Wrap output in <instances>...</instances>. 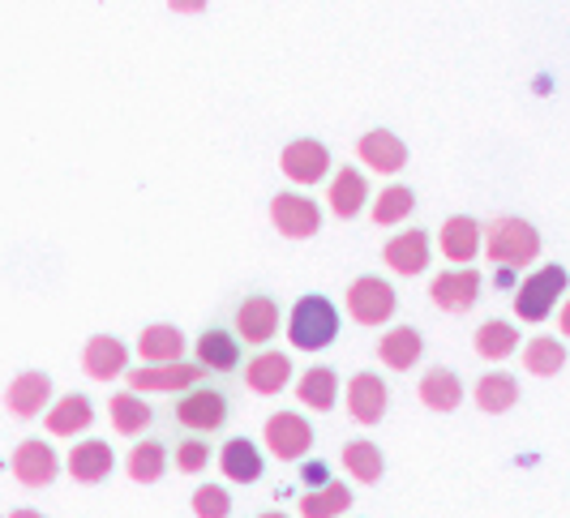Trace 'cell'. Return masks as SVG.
Returning a JSON list of instances; mask_svg holds the SVG:
<instances>
[{"label":"cell","mask_w":570,"mask_h":518,"mask_svg":"<svg viewBox=\"0 0 570 518\" xmlns=\"http://www.w3.org/2000/svg\"><path fill=\"white\" fill-rule=\"evenodd\" d=\"M416 395H421V404L429 411H455L463 404V381L451 369H429L421 377V386H416Z\"/></svg>","instance_id":"cell-29"},{"label":"cell","mask_w":570,"mask_h":518,"mask_svg":"<svg viewBox=\"0 0 570 518\" xmlns=\"http://www.w3.org/2000/svg\"><path fill=\"white\" fill-rule=\"evenodd\" d=\"M382 261H386V266H391L400 279L425 275V270H429V231H421V228L400 231L395 240H386V249H382Z\"/></svg>","instance_id":"cell-16"},{"label":"cell","mask_w":570,"mask_h":518,"mask_svg":"<svg viewBox=\"0 0 570 518\" xmlns=\"http://www.w3.org/2000/svg\"><path fill=\"white\" fill-rule=\"evenodd\" d=\"M138 356L146 365H176V360H185V335L168 321L164 326H146L138 335Z\"/></svg>","instance_id":"cell-24"},{"label":"cell","mask_w":570,"mask_h":518,"mask_svg":"<svg viewBox=\"0 0 570 518\" xmlns=\"http://www.w3.org/2000/svg\"><path fill=\"white\" fill-rule=\"evenodd\" d=\"M356 155L370 163L373 172H382V176L403 172V163H407V146H403L391 129H373V133H365V138L356 142Z\"/></svg>","instance_id":"cell-19"},{"label":"cell","mask_w":570,"mask_h":518,"mask_svg":"<svg viewBox=\"0 0 570 518\" xmlns=\"http://www.w3.org/2000/svg\"><path fill=\"white\" fill-rule=\"evenodd\" d=\"M391 404V390L377 373H356L347 381V416L361 420V425H377L386 416Z\"/></svg>","instance_id":"cell-15"},{"label":"cell","mask_w":570,"mask_h":518,"mask_svg":"<svg viewBox=\"0 0 570 518\" xmlns=\"http://www.w3.org/2000/svg\"><path fill=\"white\" fill-rule=\"evenodd\" d=\"M90 420H95V407L86 395H65L57 399V407H48V416H43V425L52 437H78L82 429H90Z\"/></svg>","instance_id":"cell-26"},{"label":"cell","mask_w":570,"mask_h":518,"mask_svg":"<svg viewBox=\"0 0 570 518\" xmlns=\"http://www.w3.org/2000/svg\"><path fill=\"white\" fill-rule=\"evenodd\" d=\"M279 168H284V176L296 180V185H317L322 176L331 172V150L317 142V138H296L292 146H284Z\"/></svg>","instance_id":"cell-13"},{"label":"cell","mask_w":570,"mask_h":518,"mask_svg":"<svg viewBox=\"0 0 570 518\" xmlns=\"http://www.w3.org/2000/svg\"><path fill=\"white\" fill-rule=\"evenodd\" d=\"M442 253L446 261H455V266H472V258L481 253V223L472 219V215H451L446 223H442Z\"/></svg>","instance_id":"cell-21"},{"label":"cell","mask_w":570,"mask_h":518,"mask_svg":"<svg viewBox=\"0 0 570 518\" xmlns=\"http://www.w3.org/2000/svg\"><path fill=\"white\" fill-rule=\"evenodd\" d=\"M194 365H198L206 377L236 386V377H240V369H245V347H240V339L228 330L224 317L210 321L198 339H194Z\"/></svg>","instance_id":"cell-5"},{"label":"cell","mask_w":570,"mask_h":518,"mask_svg":"<svg viewBox=\"0 0 570 518\" xmlns=\"http://www.w3.org/2000/svg\"><path fill=\"white\" fill-rule=\"evenodd\" d=\"M287 339L296 351H322L340 339V309L326 296H301L287 313Z\"/></svg>","instance_id":"cell-3"},{"label":"cell","mask_w":570,"mask_h":518,"mask_svg":"<svg viewBox=\"0 0 570 518\" xmlns=\"http://www.w3.org/2000/svg\"><path fill=\"white\" fill-rule=\"evenodd\" d=\"M343 467H347L352 480L377 485L382 471H386V459H382V450H377L373 441H347V446H343Z\"/></svg>","instance_id":"cell-33"},{"label":"cell","mask_w":570,"mask_h":518,"mask_svg":"<svg viewBox=\"0 0 570 518\" xmlns=\"http://www.w3.org/2000/svg\"><path fill=\"white\" fill-rule=\"evenodd\" d=\"M112 446L108 441H78L73 450H69V476L78 480V485H104L108 476H112Z\"/></svg>","instance_id":"cell-20"},{"label":"cell","mask_w":570,"mask_h":518,"mask_svg":"<svg viewBox=\"0 0 570 518\" xmlns=\"http://www.w3.org/2000/svg\"><path fill=\"white\" fill-rule=\"evenodd\" d=\"M266 446H271L275 459H284V462L305 459V455L314 450V425H309L301 411H275V416L266 420Z\"/></svg>","instance_id":"cell-8"},{"label":"cell","mask_w":570,"mask_h":518,"mask_svg":"<svg viewBox=\"0 0 570 518\" xmlns=\"http://www.w3.org/2000/svg\"><path fill=\"white\" fill-rule=\"evenodd\" d=\"M271 223L287 240H309L322 228V210H317V202L301 198V193H275L271 198Z\"/></svg>","instance_id":"cell-10"},{"label":"cell","mask_w":570,"mask_h":518,"mask_svg":"<svg viewBox=\"0 0 570 518\" xmlns=\"http://www.w3.org/2000/svg\"><path fill=\"white\" fill-rule=\"evenodd\" d=\"M60 462H57V450L48 446V441H39V437H30L22 441L18 450H13V476L27 485V489H48L52 480H57Z\"/></svg>","instance_id":"cell-14"},{"label":"cell","mask_w":570,"mask_h":518,"mask_svg":"<svg viewBox=\"0 0 570 518\" xmlns=\"http://www.w3.org/2000/svg\"><path fill=\"white\" fill-rule=\"evenodd\" d=\"M562 291H567V270L562 266H544L537 275H528L519 291H514V313L523 317V321H544V317L553 313V305L562 300Z\"/></svg>","instance_id":"cell-6"},{"label":"cell","mask_w":570,"mask_h":518,"mask_svg":"<svg viewBox=\"0 0 570 518\" xmlns=\"http://www.w3.org/2000/svg\"><path fill=\"white\" fill-rule=\"evenodd\" d=\"M219 467H224V476L236 480V485H254L257 476H262V450H257L249 437H232L228 446L219 450Z\"/></svg>","instance_id":"cell-27"},{"label":"cell","mask_w":570,"mask_h":518,"mask_svg":"<svg viewBox=\"0 0 570 518\" xmlns=\"http://www.w3.org/2000/svg\"><path fill=\"white\" fill-rule=\"evenodd\" d=\"M232 416H236V386L215 381V377H202L189 390L171 395L168 407L159 411L171 437H198V441H215L228 429Z\"/></svg>","instance_id":"cell-1"},{"label":"cell","mask_w":570,"mask_h":518,"mask_svg":"<svg viewBox=\"0 0 570 518\" xmlns=\"http://www.w3.org/2000/svg\"><path fill=\"white\" fill-rule=\"evenodd\" d=\"M108 411H112V429L120 432V437H142L155 420H159V411L146 404L142 395H134V390H125V395H112V404H108Z\"/></svg>","instance_id":"cell-23"},{"label":"cell","mask_w":570,"mask_h":518,"mask_svg":"<svg viewBox=\"0 0 570 518\" xmlns=\"http://www.w3.org/2000/svg\"><path fill=\"white\" fill-rule=\"evenodd\" d=\"M206 373H202L194 360H176V365H146V369H134V373H129V386H134V395H150V390H159V395H180V390H189Z\"/></svg>","instance_id":"cell-11"},{"label":"cell","mask_w":570,"mask_h":518,"mask_svg":"<svg viewBox=\"0 0 570 518\" xmlns=\"http://www.w3.org/2000/svg\"><path fill=\"white\" fill-rule=\"evenodd\" d=\"M210 462V441H198V437H176L171 446V467L185 471V476H198Z\"/></svg>","instance_id":"cell-37"},{"label":"cell","mask_w":570,"mask_h":518,"mask_svg":"<svg viewBox=\"0 0 570 518\" xmlns=\"http://www.w3.org/2000/svg\"><path fill=\"white\" fill-rule=\"evenodd\" d=\"M125 360H129V351H125V343L112 339V335H95V339L82 347V369H86V377H95V381H116V377L125 373Z\"/></svg>","instance_id":"cell-22"},{"label":"cell","mask_w":570,"mask_h":518,"mask_svg":"<svg viewBox=\"0 0 570 518\" xmlns=\"http://www.w3.org/2000/svg\"><path fill=\"white\" fill-rule=\"evenodd\" d=\"M400 309V296L386 279L377 275H361L352 288H347V313L356 317L361 326H386Z\"/></svg>","instance_id":"cell-7"},{"label":"cell","mask_w":570,"mask_h":518,"mask_svg":"<svg viewBox=\"0 0 570 518\" xmlns=\"http://www.w3.org/2000/svg\"><path fill=\"white\" fill-rule=\"evenodd\" d=\"M523 365H528V373L537 377H558L562 365H567V347L558 339H532L523 347Z\"/></svg>","instance_id":"cell-36"},{"label":"cell","mask_w":570,"mask_h":518,"mask_svg":"<svg viewBox=\"0 0 570 518\" xmlns=\"http://www.w3.org/2000/svg\"><path fill=\"white\" fill-rule=\"evenodd\" d=\"M48 399H52V377L48 373H18L4 390V407L18 420H35L39 411H48Z\"/></svg>","instance_id":"cell-17"},{"label":"cell","mask_w":570,"mask_h":518,"mask_svg":"<svg viewBox=\"0 0 570 518\" xmlns=\"http://www.w3.org/2000/svg\"><path fill=\"white\" fill-rule=\"evenodd\" d=\"M228 330L240 339V347L249 351V347H262L275 343V335H279V300L275 296H266V291H245L236 305L228 309Z\"/></svg>","instance_id":"cell-4"},{"label":"cell","mask_w":570,"mask_h":518,"mask_svg":"<svg viewBox=\"0 0 570 518\" xmlns=\"http://www.w3.org/2000/svg\"><path fill=\"white\" fill-rule=\"evenodd\" d=\"M296 399L309 407V411H331L335 399H340V373H335L331 365L305 369L301 381H296Z\"/></svg>","instance_id":"cell-25"},{"label":"cell","mask_w":570,"mask_h":518,"mask_svg":"<svg viewBox=\"0 0 570 518\" xmlns=\"http://www.w3.org/2000/svg\"><path fill=\"white\" fill-rule=\"evenodd\" d=\"M370 202V185H365V176L356 172V168H340V176L331 180V210L340 215V219H356L361 210Z\"/></svg>","instance_id":"cell-28"},{"label":"cell","mask_w":570,"mask_h":518,"mask_svg":"<svg viewBox=\"0 0 570 518\" xmlns=\"http://www.w3.org/2000/svg\"><path fill=\"white\" fill-rule=\"evenodd\" d=\"M257 518H287V515H279V510H266V515H257Z\"/></svg>","instance_id":"cell-42"},{"label":"cell","mask_w":570,"mask_h":518,"mask_svg":"<svg viewBox=\"0 0 570 518\" xmlns=\"http://www.w3.org/2000/svg\"><path fill=\"white\" fill-rule=\"evenodd\" d=\"M476 407L485 411V416H502V411H511L519 404V381L511 373H485L476 381Z\"/></svg>","instance_id":"cell-30"},{"label":"cell","mask_w":570,"mask_h":518,"mask_svg":"<svg viewBox=\"0 0 570 518\" xmlns=\"http://www.w3.org/2000/svg\"><path fill=\"white\" fill-rule=\"evenodd\" d=\"M194 515L198 518H228L232 515L228 489H219V485H202V489L194 492Z\"/></svg>","instance_id":"cell-38"},{"label":"cell","mask_w":570,"mask_h":518,"mask_svg":"<svg viewBox=\"0 0 570 518\" xmlns=\"http://www.w3.org/2000/svg\"><path fill=\"white\" fill-rule=\"evenodd\" d=\"M481 275L472 266H455V270H442L433 283H429V300L442 309V313H468L476 300H481Z\"/></svg>","instance_id":"cell-9"},{"label":"cell","mask_w":570,"mask_h":518,"mask_svg":"<svg viewBox=\"0 0 570 518\" xmlns=\"http://www.w3.org/2000/svg\"><path fill=\"white\" fill-rule=\"evenodd\" d=\"M416 210V193L407 189V185H386L382 193H377V202H373V223H382V228H391V223H400Z\"/></svg>","instance_id":"cell-35"},{"label":"cell","mask_w":570,"mask_h":518,"mask_svg":"<svg viewBox=\"0 0 570 518\" xmlns=\"http://www.w3.org/2000/svg\"><path fill=\"white\" fill-rule=\"evenodd\" d=\"M476 351L485 360H507V356L519 351V330H514L511 321H485L476 330Z\"/></svg>","instance_id":"cell-34"},{"label":"cell","mask_w":570,"mask_h":518,"mask_svg":"<svg viewBox=\"0 0 570 518\" xmlns=\"http://www.w3.org/2000/svg\"><path fill=\"white\" fill-rule=\"evenodd\" d=\"M240 381L254 390V395H279L287 381H292V360H287V351H271V347H262L254 351L249 360H245V369H240Z\"/></svg>","instance_id":"cell-12"},{"label":"cell","mask_w":570,"mask_h":518,"mask_svg":"<svg viewBox=\"0 0 570 518\" xmlns=\"http://www.w3.org/2000/svg\"><path fill=\"white\" fill-rule=\"evenodd\" d=\"M481 249H485L498 266L519 270V266H532V261H537V253H541V231L532 228L528 219L502 215V219H493L489 228H481Z\"/></svg>","instance_id":"cell-2"},{"label":"cell","mask_w":570,"mask_h":518,"mask_svg":"<svg viewBox=\"0 0 570 518\" xmlns=\"http://www.w3.org/2000/svg\"><path fill=\"white\" fill-rule=\"evenodd\" d=\"M164 471H168V446L155 441V437H150V441H138L134 455H129V480H138V485H159Z\"/></svg>","instance_id":"cell-32"},{"label":"cell","mask_w":570,"mask_h":518,"mask_svg":"<svg viewBox=\"0 0 570 518\" xmlns=\"http://www.w3.org/2000/svg\"><path fill=\"white\" fill-rule=\"evenodd\" d=\"M347 510H352V489L340 485V480H331L322 489H309L301 497V515L305 518H340Z\"/></svg>","instance_id":"cell-31"},{"label":"cell","mask_w":570,"mask_h":518,"mask_svg":"<svg viewBox=\"0 0 570 518\" xmlns=\"http://www.w3.org/2000/svg\"><path fill=\"white\" fill-rule=\"evenodd\" d=\"M498 288H514V270H507V266H498Z\"/></svg>","instance_id":"cell-40"},{"label":"cell","mask_w":570,"mask_h":518,"mask_svg":"<svg viewBox=\"0 0 570 518\" xmlns=\"http://www.w3.org/2000/svg\"><path fill=\"white\" fill-rule=\"evenodd\" d=\"M301 480H305L309 489H322V485H331V467H326V462H305V467H301Z\"/></svg>","instance_id":"cell-39"},{"label":"cell","mask_w":570,"mask_h":518,"mask_svg":"<svg viewBox=\"0 0 570 518\" xmlns=\"http://www.w3.org/2000/svg\"><path fill=\"white\" fill-rule=\"evenodd\" d=\"M9 518H48V515H39V510H13Z\"/></svg>","instance_id":"cell-41"},{"label":"cell","mask_w":570,"mask_h":518,"mask_svg":"<svg viewBox=\"0 0 570 518\" xmlns=\"http://www.w3.org/2000/svg\"><path fill=\"white\" fill-rule=\"evenodd\" d=\"M421 356H425V339H421L416 326H395V330H386V335L377 339V360H382L386 369H395V373L416 369Z\"/></svg>","instance_id":"cell-18"}]
</instances>
